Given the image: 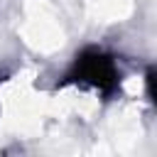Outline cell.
Returning <instances> with one entry per match:
<instances>
[{
    "instance_id": "obj_1",
    "label": "cell",
    "mask_w": 157,
    "mask_h": 157,
    "mask_svg": "<svg viewBox=\"0 0 157 157\" xmlns=\"http://www.w3.org/2000/svg\"><path fill=\"white\" fill-rule=\"evenodd\" d=\"M76 76L86 83H91L93 88L108 93L118 78V71L110 61V56H105L103 52H91L86 56H81L76 61Z\"/></svg>"
}]
</instances>
